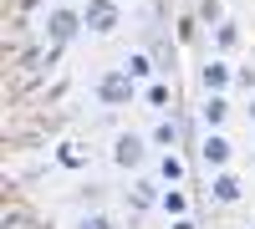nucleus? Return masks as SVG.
<instances>
[{
	"label": "nucleus",
	"mask_w": 255,
	"mask_h": 229,
	"mask_svg": "<svg viewBox=\"0 0 255 229\" xmlns=\"http://www.w3.org/2000/svg\"><path fill=\"white\" fill-rule=\"evenodd\" d=\"M56 163H61V168H72V173H82V168L92 163V148H87L82 138H67V143L56 148Z\"/></svg>",
	"instance_id": "12"
},
{
	"label": "nucleus",
	"mask_w": 255,
	"mask_h": 229,
	"mask_svg": "<svg viewBox=\"0 0 255 229\" xmlns=\"http://www.w3.org/2000/svg\"><path fill=\"white\" fill-rule=\"evenodd\" d=\"M245 199V178L235 168H220V173H209V204H220V209H230V204H240Z\"/></svg>",
	"instance_id": "6"
},
{
	"label": "nucleus",
	"mask_w": 255,
	"mask_h": 229,
	"mask_svg": "<svg viewBox=\"0 0 255 229\" xmlns=\"http://www.w3.org/2000/svg\"><path fill=\"white\" fill-rule=\"evenodd\" d=\"M199 163H204L209 173L230 168V163H235V143H230V133H204L199 138Z\"/></svg>",
	"instance_id": "5"
},
{
	"label": "nucleus",
	"mask_w": 255,
	"mask_h": 229,
	"mask_svg": "<svg viewBox=\"0 0 255 229\" xmlns=\"http://www.w3.org/2000/svg\"><path fill=\"white\" fill-rule=\"evenodd\" d=\"M153 178L163 183V189H184L189 183V158L184 153H158L153 158Z\"/></svg>",
	"instance_id": "9"
},
{
	"label": "nucleus",
	"mask_w": 255,
	"mask_h": 229,
	"mask_svg": "<svg viewBox=\"0 0 255 229\" xmlns=\"http://www.w3.org/2000/svg\"><path fill=\"white\" fill-rule=\"evenodd\" d=\"M123 5L118 0H82V26H87V36H113L123 26Z\"/></svg>",
	"instance_id": "4"
},
{
	"label": "nucleus",
	"mask_w": 255,
	"mask_h": 229,
	"mask_svg": "<svg viewBox=\"0 0 255 229\" xmlns=\"http://www.w3.org/2000/svg\"><path fill=\"white\" fill-rule=\"evenodd\" d=\"M148 143H153L158 153H179V143H184V122L168 112V117H158L153 128H148Z\"/></svg>",
	"instance_id": "11"
},
{
	"label": "nucleus",
	"mask_w": 255,
	"mask_h": 229,
	"mask_svg": "<svg viewBox=\"0 0 255 229\" xmlns=\"http://www.w3.org/2000/svg\"><path fill=\"white\" fill-rule=\"evenodd\" d=\"M235 87L255 97V67H235Z\"/></svg>",
	"instance_id": "18"
},
{
	"label": "nucleus",
	"mask_w": 255,
	"mask_h": 229,
	"mask_svg": "<svg viewBox=\"0 0 255 229\" xmlns=\"http://www.w3.org/2000/svg\"><path fill=\"white\" fill-rule=\"evenodd\" d=\"M240 41H245V36H240V20H230V15H225L220 26H215V56H235V51H240Z\"/></svg>",
	"instance_id": "13"
},
{
	"label": "nucleus",
	"mask_w": 255,
	"mask_h": 229,
	"mask_svg": "<svg viewBox=\"0 0 255 229\" xmlns=\"http://www.w3.org/2000/svg\"><path fill=\"white\" fill-rule=\"evenodd\" d=\"M92 97H97L108 112H118V107H133V102H138L143 92H138V81L128 76L123 67H108V72H102V76L92 81Z\"/></svg>",
	"instance_id": "1"
},
{
	"label": "nucleus",
	"mask_w": 255,
	"mask_h": 229,
	"mask_svg": "<svg viewBox=\"0 0 255 229\" xmlns=\"http://www.w3.org/2000/svg\"><path fill=\"white\" fill-rule=\"evenodd\" d=\"M199 87H204V92H230V87H235V67H230L225 56H204V67H199Z\"/></svg>",
	"instance_id": "10"
},
{
	"label": "nucleus",
	"mask_w": 255,
	"mask_h": 229,
	"mask_svg": "<svg viewBox=\"0 0 255 229\" xmlns=\"http://www.w3.org/2000/svg\"><path fill=\"white\" fill-rule=\"evenodd\" d=\"M123 204H128V209H158V204H163V183L138 173V178L123 189Z\"/></svg>",
	"instance_id": "8"
},
{
	"label": "nucleus",
	"mask_w": 255,
	"mask_h": 229,
	"mask_svg": "<svg viewBox=\"0 0 255 229\" xmlns=\"http://www.w3.org/2000/svg\"><path fill=\"white\" fill-rule=\"evenodd\" d=\"M250 168H255V138H250Z\"/></svg>",
	"instance_id": "21"
},
{
	"label": "nucleus",
	"mask_w": 255,
	"mask_h": 229,
	"mask_svg": "<svg viewBox=\"0 0 255 229\" xmlns=\"http://www.w3.org/2000/svg\"><path fill=\"white\" fill-rule=\"evenodd\" d=\"M148 133H118L113 138V148H108V158H113V168H123V173H143V163H148Z\"/></svg>",
	"instance_id": "3"
},
{
	"label": "nucleus",
	"mask_w": 255,
	"mask_h": 229,
	"mask_svg": "<svg viewBox=\"0 0 255 229\" xmlns=\"http://www.w3.org/2000/svg\"><path fill=\"white\" fill-rule=\"evenodd\" d=\"M230 112H235V107H230V97H225V92H204V97H199V107H194V117L204 122V133H225Z\"/></svg>",
	"instance_id": "7"
},
{
	"label": "nucleus",
	"mask_w": 255,
	"mask_h": 229,
	"mask_svg": "<svg viewBox=\"0 0 255 229\" xmlns=\"http://www.w3.org/2000/svg\"><path fill=\"white\" fill-rule=\"evenodd\" d=\"M82 31H87L82 26V5H51L46 15H41V36H46L51 46H72Z\"/></svg>",
	"instance_id": "2"
},
{
	"label": "nucleus",
	"mask_w": 255,
	"mask_h": 229,
	"mask_svg": "<svg viewBox=\"0 0 255 229\" xmlns=\"http://www.w3.org/2000/svg\"><path fill=\"white\" fill-rule=\"evenodd\" d=\"M168 229H199V224H194V214H189V219H168Z\"/></svg>",
	"instance_id": "19"
},
{
	"label": "nucleus",
	"mask_w": 255,
	"mask_h": 229,
	"mask_svg": "<svg viewBox=\"0 0 255 229\" xmlns=\"http://www.w3.org/2000/svg\"><path fill=\"white\" fill-rule=\"evenodd\" d=\"M245 117H250V122H255V97H250V102H245Z\"/></svg>",
	"instance_id": "20"
},
{
	"label": "nucleus",
	"mask_w": 255,
	"mask_h": 229,
	"mask_svg": "<svg viewBox=\"0 0 255 229\" xmlns=\"http://www.w3.org/2000/svg\"><path fill=\"white\" fill-rule=\"evenodd\" d=\"M189 209H194L189 189H163V204H158V214H163V219H189Z\"/></svg>",
	"instance_id": "15"
},
{
	"label": "nucleus",
	"mask_w": 255,
	"mask_h": 229,
	"mask_svg": "<svg viewBox=\"0 0 255 229\" xmlns=\"http://www.w3.org/2000/svg\"><path fill=\"white\" fill-rule=\"evenodd\" d=\"M118 67H123L128 76H133V81H153V72H158V67H153V56H148V51H128V56L118 61Z\"/></svg>",
	"instance_id": "16"
},
{
	"label": "nucleus",
	"mask_w": 255,
	"mask_h": 229,
	"mask_svg": "<svg viewBox=\"0 0 255 229\" xmlns=\"http://www.w3.org/2000/svg\"><path fill=\"white\" fill-rule=\"evenodd\" d=\"M245 229H255V224H245Z\"/></svg>",
	"instance_id": "22"
},
{
	"label": "nucleus",
	"mask_w": 255,
	"mask_h": 229,
	"mask_svg": "<svg viewBox=\"0 0 255 229\" xmlns=\"http://www.w3.org/2000/svg\"><path fill=\"white\" fill-rule=\"evenodd\" d=\"M72 229H118V214H108V209H87V214H77Z\"/></svg>",
	"instance_id": "17"
},
{
	"label": "nucleus",
	"mask_w": 255,
	"mask_h": 229,
	"mask_svg": "<svg viewBox=\"0 0 255 229\" xmlns=\"http://www.w3.org/2000/svg\"><path fill=\"white\" fill-rule=\"evenodd\" d=\"M143 102H148V112L168 117V107H174V87H168V81H143Z\"/></svg>",
	"instance_id": "14"
}]
</instances>
